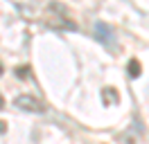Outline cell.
I'll list each match as a JSON object with an SVG mask.
<instances>
[{
	"instance_id": "obj_1",
	"label": "cell",
	"mask_w": 149,
	"mask_h": 144,
	"mask_svg": "<svg viewBox=\"0 0 149 144\" xmlns=\"http://www.w3.org/2000/svg\"><path fill=\"white\" fill-rule=\"evenodd\" d=\"M93 36L100 41L102 45H106L109 50H115L118 45H115V34H113V29L106 23H95V27H93Z\"/></svg>"
},
{
	"instance_id": "obj_2",
	"label": "cell",
	"mask_w": 149,
	"mask_h": 144,
	"mask_svg": "<svg viewBox=\"0 0 149 144\" xmlns=\"http://www.w3.org/2000/svg\"><path fill=\"white\" fill-rule=\"evenodd\" d=\"M14 104H16V108H23V110H29V113H43V110H45L43 104H41L36 97H29V95H20V97H16V99H14Z\"/></svg>"
},
{
	"instance_id": "obj_3",
	"label": "cell",
	"mask_w": 149,
	"mask_h": 144,
	"mask_svg": "<svg viewBox=\"0 0 149 144\" xmlns=\"http://www.w3.org/2000/svg\"><path fill=\"white\" fill-rule=\"evenodd\" d=\"M102 99H104V104H118V101H120V95L115 92V88H104Z\"/></svg>"
},
{
	"instance_id": "obj_4",
	"label": "cell",
	"mask_w": 149,
	"mask_h": 144,
	"mask_svg": "<svg viewBox=\"0 0 149 144\" xmlns=\"http://www.w3.org/2000/svg\"><path fill=\"white\" fill-rule=\"evenodd\" d=\"M127 70H129V74L136 79V77H140V63H138V59H131L129 61V65H127Z\"/></svg>"
},
{
	"instance_id": "obj_5",
	"label": "cell",
	"mask_w": 149,
	"mask_h": 144,
	"mask_svg": "<svg viewBox=\"0 0 149 144\" xmlns=\"http://www.w3.org/2000/svg\"><path fill=\"white\" fill-rule=\"evenodd\" d=\"M16 74H18V77H27V68H23V70L18 68V70H16Z\"/></svg>"
},
{
	"instance_id": "obj_6",
	"label": "cell",
	"mask_w": 149,
	"mask_h": 144,
	"mask_svg": "<svg viewBox=\"0 0 149 144\" xmlns=\"http://www.w3.org/2000/svg\"><path fill=\"white\" fill-rule=\"evenodd\" d=\"M5 131H7V124H5V122H0V133H5Z\"/></svg>"
},
{
	"instance_id": "obj_7",
	"label": "cell",
	"mask_w": 149,
	"mask_h": 144,
	"mask_svg": "<svg viewBox=\"0 0 149 144\" xmlns=\"http://www.w3.org/2000/svg\"><path fill=\"white\" fill-rule=\"evenodd\" d=\"M2 106H5V101H2V95H0V108H2Z\"/></svg>"
},
{
	"instance_id": "obj_8",
	"label": "cell",
	"mask_w": 149,
	"mask_h": 144,
	"mask_svg": "<svg viewBox=\"0 0 149 144\" xmlns=\"http://www.w3.org/2000/svg\"><path fill=\"white\" fill-rule=\"evenodd\" d=\"M0 74H2V65H0Z\"/></svg>"
}]
</instances>
